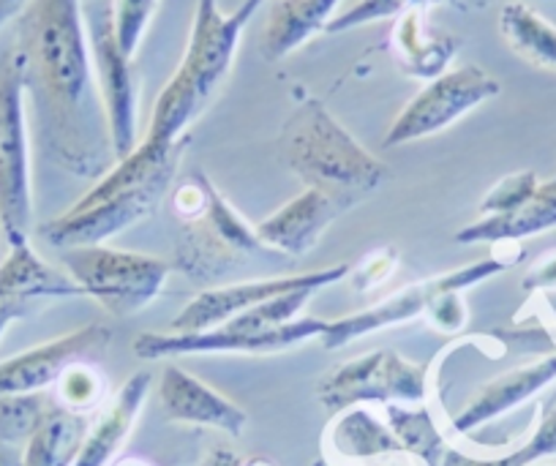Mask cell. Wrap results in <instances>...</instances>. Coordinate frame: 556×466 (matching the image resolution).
<instances>
[{
    "label": "cell",
    "instance_id": "obj_22",
    "mask_svg": "<svg viewBox=\"0 0 556 466\" xmlns=\"http://www.w3.org/2000/svg\"><path fill=\"white\" fill-rule=\"evenodd\" d=\"M39 298H85V294L68 273L47 265L36 254L30 240L12 243L7 260L0 262V300L28 305L30 300Z\"/></svg>",
    "mask_w": 556,
    "mask_h": 466
},
{
    "label": "cell",
    "instance_id": "obj_19",
    "mask_svg": "<svg viewBox=\"0 0 556 466\" xmlns=\"http://www.w3.org/2000/svg\"><path fill=\"white\" fill-rule=\"evenodd\" d=\"M462 41L447 30L431 25L426 9H412L393 20L390 28V55L395 66L412 79L431 83L451 68Z\"/></svg>",
    "mask_w": 556,
    "mask_h": 466
},
{
    "label": "cell",
    "instance_id": "obj_31",
    "mask_svg": "<svg viewBox=\"0 0 556 466\" xmlns=\"http://www.w3.org/2000/svg\"><path fill=\"white\" fill-rule=\"evenodd\" d=\"M540 180L532 169H523V173H513L507 178H502L489 194L483 197V202L478 205V216H505V213L518 211L529 197L538 191Z\"/></svg>",
    "mask_w": 556,
    "mask_h": 466
},
{
    "label": "cell",
    "instance_id": "obj_10",
    "mask_svg": "<svg viewBox=\"0 0 556 466\" xmlns=\"http://www.w3.org/2000/svg\"><path fill=\"white\" fill-rule=\"evenodd\" d=\"M500 79L491 77L485 68H447L445 74L426 83L424 90L395 115L384 134V148H401L417 139L434 137L478 110L480 104L500 96Z\"/></svg>",
    "mask_w": 556,
    "mask_h": 466
},
{
    "label": "cell",
    "instance_id": "obj_13",
    "mask_svg": "<svg viewBox=\"0 0 556 466\" xmlns=\"http://www.w3.org/2000/svg\"><path fill=\"white\" fill-rule=\"evenodd\" d=\"M346 276H350V265L339 262V265L312 273H298V276H273L256 278V281L207 287L184 305V311L169 323V330L173 333H197V330L218 328V325L229 323V319L243 314V311L267 303V300L278 298V294L298 292V289L317 292V289L333 287V284H339Z\"/></svg>",
    "mask_w": 556,
    "mask_h": 466
},
{
    "label": "cell",
    "instance_id": "obj_9",
    "mask_svg": "<svg viewBox=\"0 0 556 466\" xmlns=\"http://www.w3.org/2000/svg\"><path fill=\"white\" fill-rule=\"evenodd\" d=\"M513 262L507 256H489V260L472 262V265L456 267V270L440 273V276L424 278L415 281L412 287L399 289L390 298L379 300V303L368 305V308L346 314V317L328 319L323 333L325 350H341V347L352 344V341L371 336L377 330L395 328V325L415 323V319L426 317L431 305L451 292H467V289L478 287V284L489 281V278L500 276L510 267Z\"/></svg>",
    "mask_w": 556,
    "mask_h": 466
},
{
    "label": "cell",
    "instance_id": "obj_28",
    "mask_svg": "<svg viewBox=\"0 0 556 466\" xmlns=\"http://www.w3.org/2000/svg\"><path fill=\"white\" fill-rule=\"evenodd\" d=\"M442 3H458V0H357V3L346 7L344 12H339L330 20L325 34H346V30L363 28V25L395 20L404 12H412V9H426V12H431V9L442 7Z\"/></svg>",
    "mask_w": 556,
    "mask_h": 466
},
{
    "label": "cell",
    "instance_id": "obj_43",
    "mask_svg": "<svg viewBox=\"0 0 556 466\" xmlns=\"http://www.w3.org/2000/svg\"><path fill=\"white\" fill-rule=\"evenodd\" d=\"M245 466H273L270 461H265V458H249L245 461Z\"/></svg>",
    "mask_w": 556,
    "mask_h": 466
},
{
    "label": "cell",
    "instance_id": "obj_40",
    "mask_svg": "<svg viewBox=\"0 0 556 466\" xmlns=\"http://www.w3.org/2000/svg\"><path fill=\"white\" fill-rule=\"evenodd\" d=\"M25 0H0V28L12 20H17V14L23 12Z\"/></svg>",
    "mask_w": 556,
    "mask_h": 466
},
{
    "label": "cell",
    "instance_id": "obj_5",
    "mask_svg": "<svg viewBox=\"0 0 556 466\" xmlns=\"http://www.w3.org/2000/svg\"><path fill=\"white\" fill-rule=\"evenodd\" d=\"M173 205L184 222L173 267L191 281L218 284L256 256L273 254L262 245L254 224L245 222L202 169L175 189Z\"/></svg>",
    "mask_w": 556,
    "mask_h": 466
},
{
    "label": "cell",
    "instance_id": "obj_33",
    "mask_svg": "<svg viewBox=\"0 0 556 466\" xmlns=\"http://www.w3.org/2000/svg\"><path fill=\"white\" fill-rule=\"evenodd\" d=\"M395 265H399V251L393 245H382V249H374L371 254L363 256L361 265L355 267L352 273V287L355 292H368L377 284H382L384 278L393 276Z\"/></svg>",
    "mask_w": 556,
    "mask_h": 466
},
{
    "label": "cell",
    "instance_id": "obj_3",
    "mask_svg": "<svg viewBox=\"0 0 556 466\" xmlns=\"http://www.w3.org/2000/svg\"><path fill=\"white\" fill-rule=\"evenodd\" d=\"M262 0H243L232 14L218 9V0H197L194 25L178 68L153 104L148 137L159 144H175L197 121L218 85L229 74L240 36L251 23Z\"/></svg>",
    "mask_w": 556,
    "mask_h": 466
},
{
    "label": "cell",
    "instance_id": "obj_7",
    "mask_svg": "<svg viewBox=\"0 0 556 466\" xmlns=\"http://www.w3.org/2000/svg\"><path fill=\"white\" fill-rule=\"evenodd\" d=\"M34 189L23 68L9 47L0 58V235L7 245L30 240Z\"/></svg>",
    "mask_w": 556,
    "mask_h": 466
},
{
    "label": "cell",
    "instance_id": "obj_25",
    "mask_svg": "<svg viewBox=\"0 0 556 466\" xmlns=\"http://www.w3.org/2000/svg\"><path fill=\"white\" fill-rule=\"evenodd\" d=\"M500 36L529 66L556 72V25L521 0H510L500 12Z\"/></svg>",
    "mask_w": 556,
    "mask_h": 466
},
{
    "label": "cell",
    "instance_id": "obj_1",
    "mask_svg": "<svg viewBox=\"0 0 556 466\" xmlns=\"http://www.w3.org/2000/svg\"><path fill=\"white\" fill-rule=\"evenodd\" d=\"M25 106L47 162L72 178L99 180L115 164L90 58L83 0H25L12 45Z\"/></svg>",
    "mask_w": 556,
    "mask_h": 466
},
{
    "label": "cell",
    "instance_id": "obj_6",
    "mask_svg": "<svg viewBox=\"0 0 556 466\" xmlns=\"http://www.w3.org/2000/svg\"><path fill=\"white\" fill-rule=\"evenodd\" d=\"M61 262L85 298H93L117 319L134 317L151 305L175 270L173 262L162 256L110 249L104 243L61 251Z\"/></svg>",
    "mask_w": 556,
    "mask_h": 466
},
{
    "label": "cell",
    "instance_id": "obj_2",
    "mask_svg": "<svg viewBox=\"0 0 556 466\" xmlns=\"http://www.w3.org/2000/svg\"><path fill=\"white\" fill-rule=\"evenodd\" d=\"M189 144L184 137L175 144L142 139L126 159L112 164L93 189L74 202L66 213L39 224L36 235L58 251L101 245L112 235L153 216L178 175L180 159Z\"/></svg>",
    "mask_w": 556,
    "mask_h": 466
},
{
    "label": "cell",
    "instance_id": "obj_37",
    "mask_svg": "<svg viewBox=\"0 0 556 466\" xmlns=\"http://www.w3.org/2000/svg\"><path fill=\"white\" fill-rule=\"evenodd\" d=\"M245 461L249 458L232 453L229 448H211L205 453V458H202L200 466H245Z\"/></svg>",
    "mask_w": 556,
    "mask_h": 466
},
{
    "label": "cell",
    "instance_id": "obj_4",
    "mask_svg": "<svg viewBox=\"0 0 556 466\" xmlns=\"http://www.w3.org/2000/svg\"><path fill=\"white\" fill-rule=\"evenodd\" d=\"M278 150L285 164L306 189H317L333 197L336 202L352 211L357 202L368 200L382 189L390 169L368 153L319 99H303L287 117Z\"/></svg>",
    "mask_w": 556,
    "mask_h": 466
},
{
    "label": "cell",
    "instance_id": "obj_30",
    "mask_svg": "<svg viewBox=\"0 0 556 466\" xmlns=\"http://www.w3.org/2000/svg\"><path fill=\"white\" fill-rule=\"evenodd\" d=\"M156 7L159 0H112L110 3L112 30H115L117 45L128 58L137 55L139 41L146 36L153 14H156Z\"/></svg>",
    "mask_w": 556,
    "mask_h": 466
},
{
    "label": "cell",
    "instance_id": "obj_17",
    "mask_svg": "<svg viewBox=\"0 0 556 466\" xmlns=\"http://www.w3.org/2000/svg\"><path fill=\"white\" fill-rule=\"evenodd\" d=\"M346 213L341 202L317 189H303L287 205L256 224L262 245L278 256H306L317 249L330 224Z\"/></svg>",
    "mask_w": 556,
    "mask_h": 466
},
{
    "label": "cell",
    "instance_id": "obj_34",
    "mask_svg": "<svg viewBox=\"0 0 556 466\" xmlns=\"http://www.w3.org/2000/svg\"><path fill=\"white\" fill-rule=\"evenodd\" d=\"M426 319H429L437 330H445V333L462 330L469 319L467 303H464V292L442 294V298L429 308Z\"/></svg>",
    "mask_w": 556,
    "mask_h": 466
},
{
    "label": "cell",
    "instance_id": "obj_18",
    "mask_svg": "<svg viewBox=\"0 0 556 466\" xmlns=\"http://www.w3.org/2000/svg\"><path fill=\"white\" fill-rule=\"evenodd\" d=\"M323 442L328 450L325 458L336 466H371L404 455L382 410L377 412L371 406H352L330 417Z\"/></svg>",
    "mask_w": 556,
    "mask_h": 466
},
{
    "label": "cell",
    "instance_id": "obj_14",
    "mask_svg": "<svg viewBox=\"0 0 556 466\" xmlns=\"http://www.w3.org/2000/svg\"><path fill=\"white\" fill-rule=\"evenodd\" d=\"M112 330L101 323L72 330L66 336L30 347L28 352L0 361V395L47 393L74 363H96L106 355Z\"/></svg>",
    "mask_w": 556,
    "mask_h": 466
},
{
    "label": "cell",
    "instance_id": "obj_23",
    "mask_svg": "<svg viewBox=\"0 0 556 466\" xmlns=\"http://www.w3.org/2000/svg\"><path fill=\"white\" fill-rule=\"evenodd\" d=\"M548 229H556V175L551 180H543L518 211L505 213V216L478 218L458 229L456 243H518V240L548 232Z\"/></svg>",
    "mask_w": 556,
    "mask_h": 466
},
{
    "label": "cell",
    "instance_id": "obj_38",
    "mask_svg": "<svg viewBox=\"0 0 556 466\" xmlns=\"http://www.w3.org/2000/svg\"><path fill=\"white\" fill-rule=\"evenodd\" d=\"M25 311H28L25 303H3V300H0V336L7 333V328L14 319L25 317Z\"/></svg>",
    "mask_w": 556,
    "mask_h": 466
},
{
    "label": "cell",
    "instance_id": "obj_44",
    "mask_svg": "<svg viewBox=\"0 0 556 466\" xmlns=\"http://www.w3.org/2000/svg\"><path fill=\"white\" fill-rule=\"evenodd\" d=\"M312 466H336V464H333V461H328V458H325V455H323V458H317V461H314Z\"/></svg>",
    "mask_w": 556,
    "mask_h": 466
},
{
    "label": "cell",
    "instance_id": "obj_36",
    "mask_svg": "<svg viewBox=\"0 0 556 466\" xmlns=\"http://www.w3.org/2000/svg\"><path fill=\"white\" fill-rule=\"evenodd\" d=\"M521 284L523 292H548V289H556V249L538 256Z\"/></svg>",
    "mask_w": 556,
    "mask_h": 466
},
{
    "label": "cell",
    "instance_id": "obj_24",
    "mask_svg": "<svg viewBox=\"0 0 556 466\" xmlns=\"http://www.w3.org/2000/svg\"><path fill=\"white\" fill-rule=\"evenodd\" d=\"M88 415L66 410L50 393L39 426H36L34 437L23 448L25 466H74L79 448L88 437Z\"/></svg>",
    "mask_w": 556,
    "mask_h": 466
},
{
    "label": "cell",
    "instance_id": "obj_39",
    "mask_svg": "<svg viewBox=\"0 0 556 466\" xmlns=\"http://www.w3.org/2000/svg\"><path fill=\"white\" fill-rule=\"evenodd\" d=\"M0 466H25L23 448H14V444L0 442Z\"/></svg>",
    "mask_w": 556,
    "mask_h": 466
},
{
    "label": "cell",
    "instance_id": "obj_8",
    "mask_svg": "<svg viewBox=\"0 0 556 466\" xmlns=\"http://www.w3.org/2000/svg\"><path fill=\"white\" fill-rule=\"evenodd\" d=\"M431 368L393 350H374L341 363L317 385V399L330 415L371 404H429Z\"/></svg>",
    "mask_w": 556,
    "mask_h": 466
},
{
    "label": "cell",
    "instance_id": "obj_26",
    "mask_svg": "<svg viewBox=\"0 0 556 466\" xmlns=\"http://www.w3.org/2000/svg\"><path fill=\"white\" fill-rule=\"evenodd\" d=\"M382 415L404 455L420 461L424 466H440L451 442L429 404H384Z\"/></svg>",
    "mask_w": 556,
    "mask_h": 466
},
{
    "label": "cell",
    "instance_id": "obj_12",
    "mask_svg": "<svg viewBox=\"0 0 556 466\" xmlns=\"http://www.w3.org/2000/svg\"><path fill=\"white\" fill-rule=\"evenodd\" d=\"M328 319L298 317L292 323L281 325L267 333H251V330L235 328L232 323H224L211 330H197V333H139L134 339V355L139 361H164L175 355H273V352H287L298 344H308L314 339H323Z\"/></svg>",
    "mask_w": 556,
    "mask_h": 466
},
{
    "label": "cell",
    "instance_id": "obj_35",
    "mask_svg": "<svg viewBox=\"0 0 556 466\" xmlns=\"http://www.w3.org/2000/svg\"><path fill=\"white\" fill-rule=\"evenodd\" d=\"M440 466H523L521 458L516 453V444H513L507 453L500 455H475V453H464L462 448L451 444L442 455Z\"/></svg>",
    "mask_w": 556,
    "mask_h": 466
},
{
    "label": "cell",
    "instance_id": "obj_21",
    "mask_svg": "<svg viewBox=\"0 0 556 466\" xmlns=\"http://www.w3.org/2000/svg\"><path fill=\"white\" fill-rule=\"evenodd\" d=\"M339 7L341 0H276L262 25V58L270 63L285 61L308 39L325 34Z\"/></svg>",
    "mask_w": 556,
    "mask_h": 466
},
{
    "label": "cell",
    "instance_id": "obj_32",
    "mask_svg": "<svg viewBox=\"0 0 556 466\" xmlns=\"http://www.w3.org/2000/svg\"><path fill=\"white\" fill-rule=\"evenodd\" d=\"M516 453L523 466L540 464L543 458L556 455V393L540 406V415L527 437L516 444Z\"/></svg>",
    "mask_w": 556,
    "mask_h": 466
},
{
    "label": "cell",
    "instance_id": "obj_15",
    "mask_svg": "<svg viewBox=\"0 0 556 466\" xmlns=\"http://www.w3.org/2000/svg\"><path fill=\"white\" fill-rule=\"evenodd\" d=\"M556 382V350L545 352L538 361L523 363V366L510 368V371L500 374V377L489 379L475 390L472 399L464 404L451 420L453 437H469V433L480 431L489 423L500 420V417L510 415L521 404L532 401L534 395L543 393L545 388Z\"/></svg>",
    "mask_w": 556,
    "mask_h": 466
},
{
    "label": "cell",
    "instance_id": "obj_20",
    "mask_svg": "<svg viewBox=\"0 0 556 466\" xmlns=\"http://www.w3.org/2000/svg\"><path fill=\"white\" fill-rule=\"evenodd\" d=\"M151 371H137L126 379V385L112 395L110 404L96 417V423H90L88 437L79 448L74 466H112V461L121 455L123 444L128 442L134 426H137L142 404L151 393Z\"/></svg>",
    "mask_w": 556,
    "mask_h": 466
},
{
    "label": "cell",
    "instance_id": "obj_45",
    "mask_svg": "<svg viewBox=\"0 0 556 466\" xmlns=\"http://www.w3.org/2000/svg\"><path fill=\"white\" fill-rule=\"evenodd\" d=\"M529 466H556V464H529Z\"/></svg>",
    "mask_w": 556,
    "mask_h": 466
},
{
    "label": "cell",
    "instance_id": "obj_42",
    "mask_svg": "<svg viewBox=\"0 0 556 466\" xmlns=\"http://www.w3.org/2000/svg\"><path fill=\"white\" fill-rule=\"evenodd\" d=\"M112 466H153V464L146 458H121L117 464H112Z\"/></svg>",
    "mask_w": 556,
    "mask_h": 466
},
{
    "label": "cell",
    "instance_id": "obj_29",
    "mask_svg": "<svg viewBox=\"0 0 556 466\" xmlns=\"http://www.w3.org/2000/svg\"><path fill=\"white\" fill-rule=\"evenodd\" d=\"M50 393L0 395V442L25 448L34 437Z\"/></svg>",
    "mask_w": 556,
    "mask_h": 466
},
{
    "label": "cell",
    "instance_id": "obj_11",
    "mask_svg": "<svg viewBox=\"0 0 556 466\" xmlns=\"http://www.w3.org/2000/svg\"><path fill=\"white\" fill-rule=\"evenodd\" d=\"M85 28H88L90 58H93L96 85H99L101 106L110 128V142L115 162L126 159L137 148V72L134 58L121 50L112 30V14L104 3L85 7Z\"/></svg>",
    "mask_w": 556,
    "mask_h": 466
},
{
    "label": "cell",
    "instance_id": "obj_27",
    "mask_svg": "<svg viewBox=\"0 0 556 466\" xmlns=\"http://www.w3.org/2000/svg\"><path fill=\"white\" fill-rule=\"evenodd\" d=\"M52 388H55L52 395H55L58 404L90 417V412L104 404L106 377L99 371L96 363H74L61 374V379Z\"/></svg>",
    "mask_w": 556,
    "mask_h": 466
},
{
    "label": "cell",
    "instance_id": "obj_41",
    "mask_svg": "<svg viewBox=\"0 0 556 466\" xmlns=\"http://www.w3.org/2000/svg\"><path fill=\"white\" fill-rule=\"evenodd\" d=\"M371 466H424L420 461L409 458V455H399V458H388V461H379V464H371Z\"/></svg>",
    "mask_w": 556,
    "mask_h": 466
},
{
    "label": "cell",
    "instance_id": "obj_16",
    "mask_svg": "<svg viewBox=\"0 0 556 466\" xmlns=\"http://www.w3.org/2000/svg\"><path fill=\"white\" fill-rule=\"evenodd\" d=\"M159 401H162L164 417L169 423L216 428L229 437H240L245 431V423H249V415L235 401H229L216 388L197 379L194 374L184 371L175 363H169L162 371Z\"/></svg>",
    "mask_w": 556,
    "mask_h": 466
}]
</instances>
